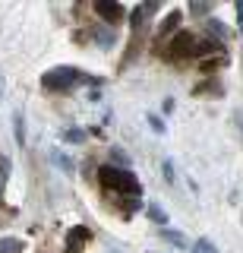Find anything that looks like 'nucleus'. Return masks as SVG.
I'll list each match as a JSON object with an SVG mask.
<instances>
[{"mask_svg":"<svg viewBox=\"0 0 243 253\" xmlns=\"http://www.w3.org/2000/svg\"><path fill=\"white\" fill-rule=\"evenodd\" d=\"M98 180L104 187H111V190H120V193H133V196H139V180H136V174L133 171H120V168H114V165H104V168H98Z\"/></svg>","mask_w":243,"mask_h":253,"instance_id":"f257e3e1","label":"nucleus"},{"mask_svg":"<svg viewBox=\"0 0 243 253\" xmlns=\"http://www.w3.org/2000/svg\"><path fill=\"white\" fill-rule=\"evenodd\" d=\"M85 73H79L76 67H54V70H48V73L41 76V85L44 89H54V92H64V89H69V85H76V83H85Z\"/></svg>","mask_w":243,"mask_h":253,"instance_id":"f03ea898","label":"nucleus"},{"mask_svg":"<svg viewBox=\"0 0 243 253\" xmlns=\"http://www.w3.org/2000/svg\"><path fill=\"white\" fill-rule=\"evenodd\" d=\"M211 51H218V44L208 42V38L199 42L193 32H180L174 42H171V54H183V57H193V54H211Z\"/></svg>","mask_w":243,"mask_h":253,"instance_id":"7ed1b4c3","label":"nucleus"},{"mask_svg":"<svg viewBox=\"0 0 243 253\" xmlns=\"http://www.w3.org/2000/svg\"><path fill=\"white\" fill-rule=\"evenodd\" d=\"M95 10H98L101 19H107V22H120V19H123V6L114 3V0H98Z\"/></svg>","mask_w":243,"mask_h":253,"instance_id":"20e7f679","label":"nucleus"},{"mask_svg":"<svg viewBox=\"0 0 243 253\" xmlns=\"http://www.w3.org/2000/svg\"><path fill=\"white\" fill-rule=\"evenodd\" d=\"M85 237H89V231H85L82 225H79V228H73V231H69V237H67V253H76V250L82 247Z\"/></svg>","mask_w":243,"mask_h":253,"instance_id":"39448f33","label":"nucleus"},{"mask_svg":"<svg viewBox=\"0 0 243 253\" xmlns=\"http://www.w3.org/2000/svg\"><path fill=\"white\" fill-rule=\"evenodd\" d=\"M158 10V3H145V6H136V10L130 13V22H133V29H139V22L145 19V13H155Z\"/></svg>","mask_w":243,"mask_h":253,"instance_id":"423d86ee","label":"nucleus"},{"mask_svg":"<svg viewBox=\"0 0 243 253\" xmlns=\"http://www.w3.org/2000/svg\"><path fill=\"white\" fill-rule=\"evenodd\" d=\"M177 22H180V10L168 13V16H164V22L158 26V35H168V32H174V29H177Z\"/></svg>","mask_w":243,"mask_h":253,"instance_id":"0eeeda50","label":"nucleus"},{"mask_svg":"<svg viewBox=\"0 0 243 253\" xmlns=\"http://www.w3.org/2000/svg\"><path fill=\"white\" fill-rule=\"evenodd\" d=\"M0 253H22L19 237H0Z\"/></svg>","mask_w":243,"mask_h":253,"instance_id":"6e6552de","label":"nucleus"},{"mask_svg":"<svg viewBox=\"0 0 243 253\" xmlns=\"http://www.w3.org/2000/svg\"><path fill=\"white\" fill-rule=\"evenodd\" d=\"M161 237H164V241H171L174 247H183V244H186V237L180 234V231H171V228H161Z\"/></svg>","mask_w":243,"mask_h":253,"instance_id":"1a4fd4ad","label":"nucleus"},{"mask_svg":"<svg viewBox=\"0 0 243 253\" xmlns=\"http://www.w3.org/2000/svg\"><path fill=\"white\" fill-rule=\"evenodd\" d=\"M193 253H218V250H215V244H211V241H206V237H199V241L193 244Z\"/></svg>","mask_w":243,"mask_h":253,"instance_id":"9d476101","label":"nucleus"},{"mask_svg":"<svg viewBox=\"0 0 243 253\" xmlns=\"http://www.w3.org/2000/svg\"><path fill=\"white\" fill-rule=\"evenodd\" d=\"M148 215H152V221H158V225H168V212L161 206H148Z\"/></svg>","mask_w":243,"mask_h":253,"instance_id":"9b49d317","label":"nucleus"},{"mask_svg":"<svg viewBox=\"0 0 243 253\" xmlns=\"http://www.w3.org/2000/svg\"><path fill=\"white\" fill-rule=\"evenodd\" d=\"M208 32H211V35H218V38H224V35H227L224 22H218V19H211V22H208Z\"/></svg>","mask_w":243,"mask_h":253,"instance_id":"f8f14e48","label":"nucleus"},{"mask_svg":"<svg viewBox=\"0 0 243 253\" xmlns=\"http://www.w3.org/2000/svg\"><path fill=\"white\" fill-rule=\"evenodd\" d=\"M13 124H16V142L22 146V142H26V133H22V114H16V117H13Z\"/></svg>","mask_w":243,"mask_h":253,"instance_id":"ddd939ff","label":"nucleus"},{"mask_svg":"<svg viewBox=\"0 0 243 253\" xmlns=\"http://www.w3.org/2000/svg\"><path fill=\"white\" fill-rule=\"evenodd\" d=\"M148 124H152V130H155V133H164V121H161V117L148 114Z\"/></svg>","mask_w":243,"mask_h":253,"instance_id":"4468645a","label":"nucleus"},{"mask_svg":"<svg viewBox=\"0 0 243 253\" xmlns=\"http://www.w3.org/2000/svg\"><path fill=\"white\" fill-rule=\"evenodd\" d=\"M67 139H69V142H82V139H85V133H82V130H69V133H67Z\"/></svg>","mask_w":243,"mask_h":253,"instance_id":"2eb2a0df","label":"nucleus"},{"mask_svg":"<svg viewBox=\"0 0 243 253\" xmlns=\"http://www.w3.org/2000/svg\"><path fill=\"white\" fill-rule=\"evenodd\" d=\"M51 158H54V162H57V165H60V168H64V171H69V168H73V165H69V162H67L64 155H57V152H54Z\"/></svg>","mask_w":243,"mask_h":253,"instance_id":"dca6fc26","label":"nucleus"},{"mask_svg":"<svg viewBox=\"0 0 243 253\" xmlns=\"http://www.w3.org/2000/svg\"><path fill=\"white\" fill-rule=\"evenodd\" d=\"M237 19H240V32H243V3H237Z\"/></svg>","mask_w":243,"mask_h":253,"instance_id":"f3484780","label":"nucleus"}]
</instances>
